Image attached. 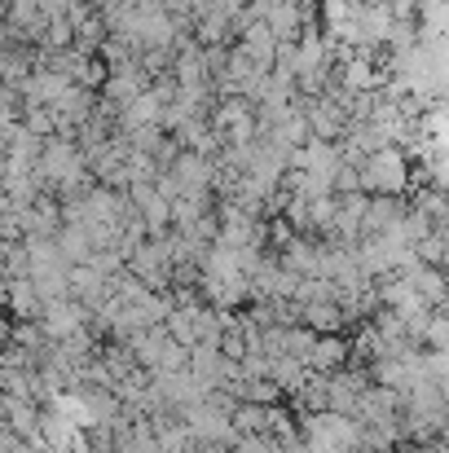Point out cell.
I'll return each instance as SVG.
<instances>
[{"mask_svg":"<svg viewBox=\"0 0 449 453\" xmlns=\"http://www.w3.org/2000/svg\"><path fill=\"white\" fill-rule=\"evenodd\" d=\"M414 158L406 146H379V150L361 154L357 158V185L366 189V194H406L410 189V180H414V167H410Z\"/></svg>","mask_w":449,"mask_h":453,"instance_id":"obj_1","label":"cell"},{"mask_svg":"<svg viewBox=\"0 0 449 453\" xmlns=\"http://www.w3.org/2000/svg\"><path fill=\"white\" fill-rule=\"evenodd\" d=\"M212 128L225 146H243L252 137H260V106L252 97H238V93H225V102L216 106L212 115Z\"/></svg>","mask_w":449,"mask_h":453,"instance_id":"obj_2","label":"cell"},{"mask_svg":"<svg viewBox=\"0 0 449 453\" xmlns=\"http://www.w3.org/2000/svg\"><path fill=\"white\" fill-rule=\"evenodd\" d=\"M40 176L53 180V185H75V180L84 176V154L75 150L71 142L44 146V154H40Z\"/></svg>","mask_w":449,"mask_h":453,"instance_id":"obj_3","label":"cell"},{"mask_svg":"<svg viewBox=\"0 0 449 453\" xmlns=\"http://www.w3.org/2000/svg\"><path fill=\"white\" fill-rule=\"evenodd\" d=\"M406 282H410V291L428 308L449 300V278H445V269H437V265H410L406 269Z\"/></svg>","mask_w":449,"mask_h":453,"instance_id":"obj_4","label":"cell"},{"mask_svg":"<svg viewBox=\"0 0 449 453\" xmlns=\"http://www.w3.org/2000/svg\"><path fill=\"white\" fill-rule=\"evenodd\" d=\"M344 361H348V343L335 339V334H317L308 357H304V365L313 374H335V370H344Z\"/></svg>","mask_w":449,"mask_h":453,"instance_id":"obj_5","label":"cell"},{"mask_svg":"<svg viewBox=\"0 0 449 453\" xmlns=\"http://www.w3.org/2000/svg\"><path fill=\"white\" fill-rule=\"evenodd\" d=\"M80 326H84L80 303H66V300L49 303V312H44V330H49L53 339H75V330H80Z\"/></svg>","mask_w":449,"mask_h":453,"instance_id":"obj_6","label":"cell"},{"mask_svg":"<svg viewBox=\"0 0 449 453\" xmlns=\"http://www.w3.org/2000/svg\"><path fill=\"white\" fill-rule=\"evenodd\" d=\"M9 423H13L18 432H31V427H35V410H31L22 396H18V401L9 405Z\"/></svg>","mask_w":449,"mask_h":453,"instance_id":"obj_7","label":"cell"},{"mask_svg":"<svg viewBox=\"0 0 449 453\" xmlns=\"http://www.w3.org/2000/svg\"><path fill=\"white\" fill-rule=\"evenodd\" d=\"M238 453H283L269 436H260V432H252V436H238Z\"/></svg>","mask_w":449,"mask_h":453,"instance_id":"obj_8","label":"cell"}]
</instances>
